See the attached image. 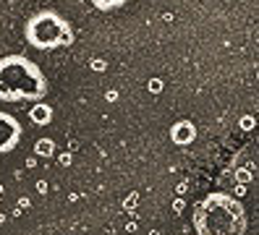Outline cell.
Here are the masks:
<instances>
[{"label": "cell", "instance_id": "obj_1", "mask_svg": "<svg viewBox=\"0 0 259 235\" xmlns=\"http://www.w3.org/2000/svg\"><path fill=\"white\" fill-rule=\"evenodd\" d=\"M191 222L196 235H243L246 232V209L231 194H207L196 201Z\"/></svg>", "mask_w": 259, "mask_h": 235}, {"label": "cell", "instance_id": "obj_2", "mask_svg": "<svg viewBox=\"0 0 259 235\" xmlns=\"http://www.w3.org/2000/svg\"><path fill=\"white\" fill-rule=\"evenodd\" d=\"M48 94V78L26 55L0 58V100L3 102H39Z\"/></svg>", "mask_w": 259, "mask_h": 235}, {"label": "cell", "instance_id": "obj_3", "mask_svg": "<svg viewBox=\"0 0 259 235\" xmlns=\"http://www.w3.org/2000/svg\"><path fill=\"white\" fill-rule=\"evenodd\" d=\"M24 39L29 47L37 50H55V47H71L73 44V29L71 24L55 11H39L24 26Z\"/></svg>", "mask_w": 259, "mask_h": 235}, {"label": "cell", "instance_id": "obj_4", "mask_svg": "<svg viewBox=\"0 0 259 235\" xmlns=\"http://www.w3.org/2000/svg\"><path fill=\"white\" fill-rule=\"evenodd\" d=\"M21 141V123L11 113H0V154H8Z\"/></svg>", "mask_w": 259, "mask_h": 235}, {"label": "cell", "instance_id": "obj_5", "mask_svg": "<svg viewBox=\"0 0 259 235\" xmlns=\"http://www.w3.org/2000/svg\"><path fill=\"white\" fill-rule=\"evenodd\" d=\"M196 138V125L191 120H178L173 123V128H170V141L178 147H186L191 144V141Z\"/></svg>", "mask_w": 259, "mask_h": 235}, {"label": "cell", "instance_id": "obj_6", "mask_svg": "<svg viewBox=\"0 0 259 235\" xmlns=\"http://www.w3.org/2000/svg\"><path fill=\"white\" fill-rule=\"evenodd\" d=\"M29 118H32V123H37V125H48L53 120V107L39 100V102L32 105V110H29Z\"/></svg>", "mask_w": 259, "mask_h": 235}, {"label": "cell", "instance_id": "obj_7", "mask_svg": "<svg viewBox=\"0 0 259 235\" xmlns=\"http://www.w3.org/2000/svg\"><path fill=\"white\" fill-rule=\"evenodd\" d=\"M254 172H256V165H249V167H233V180L238 185H249L254 180Z\"/></svg>", "mask_w": 259, "mask_h": 235}, {"label": "cell", "instance_id": "obj_8", "mask_svg": "<svg viewBox=\"0 0 259 235\" xmlns=\"http://www.w3.org/2000/svg\"><path fill=\"white\" fill-rule=\"evenodd\" d=\"M55 154V141L53 138H39L37 144H34V157H53Z\"/></svg>", "mask_w": 259, "mask_h": 235}, {"label": "cell", "instance_id": "obj_9", "mask_svg": "<svg viewBox=\"0 0 259 235\" xmlns=\"http://www.w3.org/2000/svg\"><path fill=\"white\" fill-rule=\"evenodd\" d=\"M95 8H100V11H113V8H120L126 3V0H89Z\"/></svg>", "mask_w": 259, "mask_h": 235}, {"label": "cell", "instance_id": "obj_10", "mask_svg": "<svg viewBox=\"0 0 259 235\" xmlns=\"http://www.w3.org/2000/svg\"><path fill=\"white\" fill-rule=\"evenodd\" d=\"M238 125H241V131H251L254 125H256V118H254V115H243V118L238 120Z\"/></svg>", "mask_w": 259, "mask_h": 235}, {"label": "cell", "instance_id": "obj_11", "mask_svg": "<svg viewBox=\"0 0 259 235\" xmlns=\"http://www.w3.org/2000/svg\"><path fill=\"white\" fill-rule=\"evenodd\" d=\"M136 204H139V194H128V196H126V201H123V209L134 212V209H136Z\"/></svg>", "mask_w": 259, "mask_h": 235}, {"label": "cell", "instance_id": "obj_12", "mask_svg": "<svg viewBox=\"0 0 259 235\" xmlns=\"http://www.w3.org/2000/svg\"><path fill=\"white\" fill-rule=\"evenodd\" d=\"M89 68H92V71H95V73H102V71H105V68H108V63H105V60H102V58H95V60H92V63H89Z\"/></svg>", "mask_w": 259, "mask_h": 235}, {"label": "cell", "instance_id": "obj_13", "mask_svg": "<svg viewBox=\"0 0 259 235\" xmlns=\"http://www.w3.org/2000/svg\"><path fill=\"white\" fill-rule=\"evenodd\" d=\"M149 91L152 94H160L162 91V78H149Z\"/></svg>", "mask_w": 259, "mask_h": 235}, {"label": "cell", "instance_id": "obj_14", "mask_svg": "<svg viewBox=\"0 0 259 235\" xmlns=\"http://www.w3.org/2000/svg\"><path fill=\"white\" fill-rule=\"evenodd\" d=\"M58 162H60V165H63V167H68V165L73 162V154H71V152H63V154H60V157H58Z\"/></svg>", "mask_w": 259, "mask_h": 235}, {"label": "cell", "instance_id": "obj_15", "mask_svg": "<svg viewBox=\"0 0 259 235\" xmlns=\"http://www.w3.org/2000/svg\"><path fill=\"white\" fill-rule=\"evenodd\" d=\"M184 209H186V201H184V199H176V201H173V212H176V214H181Z\"/></svg>", "mask_w": 259, "mask_h": 235}, {"label": "cell", "instance_id": "obj_16", "mask_svg": "<svg viewBox=\"0 0 259 235\" xmlns=\"http://www.w3.org/2000/svg\"><path fill=\"white\" fill-rule=\"evenodd\" d=\"M105 100H108V102H115V100H118V91H115V89H110L108 94H105Z\"/></svg>", "mask_w": 259, "mask_h": 235}, {"label": "cell", "instance_id": "obj_17", "mask_svg": "<svg viewBox=\"0 0 259 235\" xmlns=\"http://www.w3.org/2000/svg\"><path fill=\"white\" fill-rule=\"evenodd\" d=\"M37 191H39V194H48V183H45V180H37Z\"/></svg>", "mask_w": 259, "mask_h": 235}, {"label": "cell", "instance_id": "obj_18", "mask_svg": "<svg viewBox=\"0 0 259 235\" xmlns=\"http://www.w3.org/2000/svg\"><path fill=\"white\" fill-rule=\"evenodd\" d=\"M243 194H246V185H236V199L243 196Z\"/></svg>", "mask_w": 259, "mask_h": 235}, {"label": "cell", "instance_id": "obj_19", "mask_svg": "<svg viewBox=\"0 0 259 235\" xmlns=\"http://www.w3.org/2000/svg\"><path fill=\"white\" fill-rule=\"evenodd\" d=\"M0 196H3V185H0Z\"/></svg>", "mask_w": 259, "mask_h": 235}]
</instances>
